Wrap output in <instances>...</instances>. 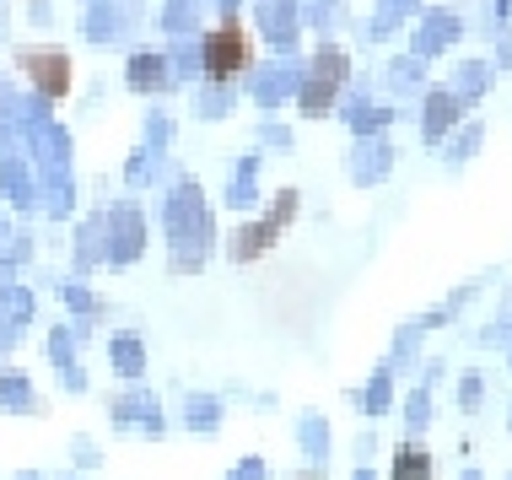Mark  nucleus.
<instances>
[{
    "instance_id": "obj_2",
    "label": "nucleus",
    "mask_w": 512,
    "mask_h": 480,
    "mask_svg": "<svg viewBox=\"0 0 512 480\" xmlns=\"http://www.w3.org/2000/svg\"><path fill=\"white\" fill-rule=\"evenodd\" d=\"M22 65H27V76H33L49 98H65V92H71V60H65L60 49H27Z\"/></svg>"
},
{
    "instance_id": "obj_1",
    "label": "nucleus",
    "mask_w": 512,
    "mask_h": 480,
    "mask_svg": "<svg viewBox=\"0 0 512 480\" xmlns=\"http://www.w3.org/2000/svg\"><path fill=\"white\" fill-rule=\"evenodd\" d=\"M248 65H254V38H248L243 22H221V27L205 33V71H211L216 81L243 76Z\"/></svg>"
},
{
    "instance_id": "obj_3",
    "label": "nucleus",
    "mask_w": 512,
    "mask_h": 480,
    "mask_svg": "<svg viewBox=\"0 0 512 480\" xmlns=\"http://www.w3.org/2000/svg\"><path fill=\"white\" fill-rule=\"evenodd\" d=\"M292 211H297V195H281V200H275V216H270V222H259V227H248V232H243V243H238L232 254H238V259H254L259 249H270L275 232L292 222Z\"/></svg>"
},
{
    "instance_id": "obj_4",
    "label": "nucleus",
    "mask_w": 512,
    "mask_h": 480,
    "mask_svg": "<svg viewBox=\"0 0 512 480\" xmlns=\"http://www.w3.org/2000/svg\"><path fill=\"white\" fill-rule=\"evenodd\" d=\"M394 475H399V480H426V459H421V454H415V448H410V454L394 464Z\"/></svg>"
}]
</instances>
